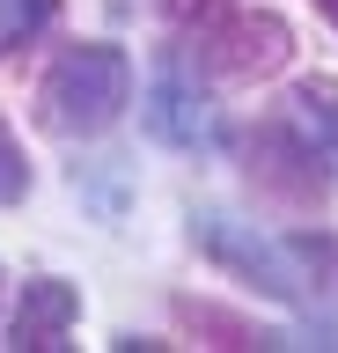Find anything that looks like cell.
I'll return each mask as SVG.
<instances>
[{
    "mask_svg": "<svg viewBox=\"0 0 338 353\" xmlns=\"http://www.w3.org/2000/svg\"><path fill=\"white\" fill-rule=\"evenodd\" d=\"M125 103H133V59L118 44H74L37 81V118L59 140H89V132L118 125Z\"/></svg>",
    "mask_w": 338,
    "mask_h": 353,
    "instance_id": "obj_1",
    "label": "cell"
},
{
    "mask_svg": "<svg viewBox=\"0 0 338 353\" xmlns=\"http://www.w3.org/2000/svg\"><path fill=\"white\" fill-rule=\"evenodd\" d=\"M191 52H199V66L221 74V81H257L272 66H287L294 37H287V22L272 15V8H221V15L199 30Z\"/></svg>",
    "mask_w": 338,
    "mask_h": 353,
    "instance_id": "obj_2",
    "label": "cell"
},
{
    "mask_svg": "<svg viewBox=\"0 0 338 353\" xmlns=\"http://www.w3.org/2000/svg\"><path fill=\"white\" fill-rule=\"evenodd\" d=\"M191 243H199L221 272H235V280H250V287H265L272 302H302V272H294V250H287V243H265L257 228L221 221V214H199V221H191Z\"/></svg>",
    "mask_w": 338,
    "mask_h": 353,
    "instance_id": "obj_3",
    "label": "cell"
},
{
    "mask_svg": "<svg viewBox=\"0 0 338 353\" xmlns=\"http://www.w3.org/2000/svg\"><path fill=\"white\" fill-rule=\"evenodd\" d=\"M147 132H155L162 148H213L221 140V110H213V96H206L184 66H162L155 81H147Z\"/></svg>",
    "mask_w": 338,
    "mask_h": 353,
    "instance_id": "obj_4",
    "label": "cell"
},
{
    "mask_svg": "<svg viewBox=\"0 0 338 353\" xmlns=\"http://www.w3.org/2000/svg\"><path fill=\"white\" fill-rule=\"evenodd\" d=\"M250 184L287 206H324V162H316L309 140H294L287 125H265L257 148H250Z\"/></svg>",
    "mask_w": 338,
    "mask_h": 353,
    "instance_id": "obj_5",
    "label": "cell"
},
{
    "mask_svg": "<svg viewBox=\"0 0 338 353\" xmlns=\"http://www.w3.org/2000/svg\"><path fill=\"white\" fill-rule=\"evenodd\" d=\"M74 316H81V287L45 272V280H23V302H15L8 339H15L23 353H52V346L74 331Z\"/></svg>",
    "mask_w": 338,
    "mask_h": 353,
    "instance_id": "obj_6",
    "label": "cell"
},
{
    "mask_svg": "<svg viewBox=\"0 0 338 353\" xmlns=\"http://www.w3.org/2000/svg\"><path fill=\"white\" fill-rule=\"evenodd\" d=\"M294 118L324 140V148H338V81L331 74H309V81H294Z\"/></svg>",
    "mask_w": 338,
    "mask_h": 353,
    "instance_id": "obj_7",
    "label": "cell"
},
{
    "mask_svg": "<svg viewBox=\"0 0 338 353\" xmlns=\"http://www.w3.org/2000/svg\"><path fill=\"white\" fill-rule=\"evenodd\" d=\"M52 8H59V0H0V52H23L52 22Z\"/></svg>",
    "mask_w": 338,
    "mask_h": 353,
    "instance_id": "obj_8",
    "label": "cell"
},
{
    "mask_svg": "<svg viewBox=\"0 0 338 353\" xmlns=\"http://www.w3.org/2000/svg\"><path fill=\"white\" fill-rule=\"evenodd\" d=\"M294 272H316L324 280V294L338 302V236H294Z\"/></svg>",
    "mask_w": 338,
    "mask_h": 353,
    "instance_id": "obj_9",
    "label": "cell"
},
{
    "mask_svg": "<svg viewBox=\"0 0 338 353\" xmlns=\"http://www.w3.org/2000/svg\"><path fill=\"white\" fill-rule=\"evenodd\" d=\"M23 192H30V162H23V148H15L8 118H0V206H23Z\"/></svg>",
    "mask_w": 338,
    "mask_h": 353,
    "instance_id": "obj_10",
    "label": "cell"
},
{
    "mask_svg": "<svg viewBox=\"0 0 338 353\" xmlns=\"http://www.w3.org/2000/svg\"><path fill=\"white\" fill-rule=\"evenodd\" d=\"M221 8H228V0H169V15H177L184 30H206V22L221 15Z\"/></svg>",
    "mask_w": 338,
    "mask_h": 353,
    "instance_id": "obj_11",
    "label": "cell"
},
{
    "mask_svg": "<svg viewBox=\"0 0 338 353\" xmlns=\"http://www.w3.org/2000/svg\"><path fill=\"white\" fill-rule=\"evenodd\" d=\"M316 8H324V15H331V22H338V0H316Z\"/></svg>",
    "mask_w": 338,
    "mask_h": 353,
    "instance_id": "obj_12",
    "label": "cell"
}]
</instances>
